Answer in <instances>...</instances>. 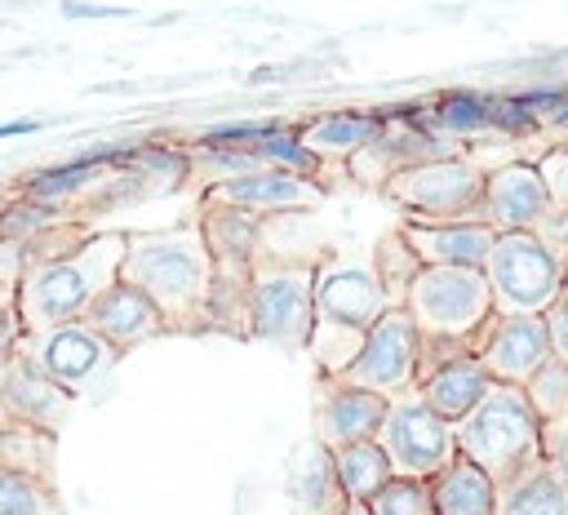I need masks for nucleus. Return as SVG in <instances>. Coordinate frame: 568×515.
Listing matches in <instances>:
<instances>
[{
    "instance_id": "1",
    "label": "nucleus",
    "mask_w": 568,
    "mask_h": 515,
    "mask_svg": "<svg viewBox=\"0 0 568 515\" xmlns=\"http://www.w3.org/2000/svg\"><path fill=\"white\" fill-rule=\"evenodd\" d=\"M120 280L138 284L160 306L169 333H213L209 324L213 253L200 218L169 231H129Z\"/></svg>"
},
{
    "instance_id": "2",
    "label": "nucleus",
    "mask_w": 568,
    "mask_h": 515,
    "mask_svg": "<svg viewBox=\"0 0 568 515\" xmlns=\"http://www.w3.org/2000/svg\"><path fill=\"white\" fill-rule=\"evenodd\" d=\"M124 244H129V231H98L62 253L31 258L22 271V284H18L22 329L31 333V329L62 324V320H80L89 311V302L111 280H120Z\"/></svg>"
},
{
    "instance_id": "3",
    "label": "nucleus",
    "mask_w": 568,
    "mask_h": 515,
    "mask_svg": "<svg viewBox=\"0 0 568 515\" xmlns=\"http://www.w3.org/2000/svg\"><path fill=\"white\" fill-rule=\"evenodd\" d=\"M386 293L382 280L373 271V258H351V253H333L320 258L315 271V329H311V355L320 364V373H342L355 351L364 346V333L373 329V320L386 311Z\"/></svg>"
},
{
    "instance_id": "4",
    "label": "nucleus",
    "mask_w": 568,
    "mask_h": 515,
    "mask_svg": "<svg viewBox=\"0 0 568 515\" xmlns=\"http://www.w3.org/2000/svg\"><path fill=\"white\" fill-rule=\"evenodd\" d=\"M541 426L546 422L537 417L528 391L515 382H493L488 395L462 422H453L457 448L470 462H479L497 484L532 457H541Z\"/></svg>"
},
{
    "instance_id": "5",
    "label": "nucleus",
    "mask_w": 568,
    "mask_h": 515,
    "mask_svg": "<svg viewBox=\"0 0 568 515\" xmlns=\"http://www.w3.org/2000/svg\"><path fill=\"white\" fill-rule=\"evenodd\" d=\"M315 271L320 258L257 253L248 280V337L302 355L315 329Z\"/></svg>"
},
{
    "instance_id": "6",
    "label": "nucleus",
    "mask_w": 568,
    "mask_h": 515,
    "mask_svg": "<svg viewBox=\"0 0 568 515\" xmlns=\"http://www.w3.org/2000/svg\"><path fill=\"white\" fill-rule=\"evenodd\" d=\"M200 226L213 253V293H209V324L231 337H248V280L257 262V226L262 213L200 200Z\"/></svg>"
},
{
    "instance_id": "7",
    "label": "nucleus",
    "mask_w": 568,
    "mask_h": 515,
    "mask_svg": "<svg viewBox=\"0 0 568 515\" xmlns=\"http://www.w3.org/2000/svg\"><path fill=\"white\" fill-rule=\"evenodd\" d=\"M564 262L537 240V231H497L493 253L484 262L488 289H493V311L501 315H541L559 284H564Z\"/></svg>"
},
{
    "instance_id": "8",
    "label": "nucleus",
    "mask_w": 568,
    "mask_h": 515,
    "mask_svg": "<svg viewBox=\"0 0 568 515\" xmlns=\"http://www.w3.org/2000/svg\"><path fill=\"white\" fill-rule=\"evenodd\" d=\"M484 173L488 169L475 155H457L453 151V155L417 160V164L390 173L382 195H390L408 218H479Z\"/></svg>"
},
{
    "instance_id": "9",
    "label": "nucleus",
    "mask_w": 568,
    "mask_h": 515,
    "mask_svg": "<svg viewBox=\"0 0 568 515\" xmlns=\"http://www.w3.org/2000/svg\"><path fill=\"white\" fill-rule=\"evenodd\" d=\"M404 306L430 337H475L493 315V289L484 266H422Z\"/></svg>"
},
{
    "instance_id": "10",
    "label": "nucleus",
    "mask_w": 568,
    "mask_h": 515,
    "mask_svg": "<svg viewBox=\"0 0 568 515\" xmlns=\"http://www.w3.org/2000/svg\"><path fill=\"white\" fill-rule=\"evenodd\" d=\"M377 444L386 448L395 475H417V479H430L435 471H444L462 453L453 422L439 417L417 386L404 391V395H390Z\"/></svg>"
},
{
    "instance_id": "11",
    "label": "nucleus",
    "mask_w": 568,
    "mask_h": 515,
    "mask_svg": "<svg viewBox=\"0 0 568 515\" xmlns=\"http://www.w3.org/2000/svg\"><path fill=\"white\" fill-rule=\"evenodd\" d=\"M417 346H422V329L413 320L408 306H386L373 329L364 333V346L355 351V360L337 373L355 386H368L377 395H404L417 386Z\"/></svg>"
},
{
    "instance_id": "12",
    "label": "nucleus",
    "mask_w": 568,
    "mask_h": 515,
    "mask_svg": "<svg viewBox=\"0 0 568 515\" xmlns=\"http://www.w3.org/2000/svg\"><path fill=\"white\" fill-rule=\"evenodd\" d=\"M13 351H22L27 360H36L71 395H80L93 377H102L120 360V351L102 333H93L84 320H62V324H49V329H31V333L18 337Z\"/></svg>"
},
{
    "instance_id": "13",
    "label": "nucleus",
    "mask_w": 568,
    "mask_h": 515,
    "mask_svg": "<svg viewBox=\"0 0 568 515\" xmlns=\"http://www.w3.org/2000/svg\"><path fill=\"white\" fill-rule=\"evenodd\" d=\"M475 355L493 373V382L524 386L532 377V368L550 355L546 315H501V311H493L475 333Z\"/></svg>"
},
{
    "instance_id": "14",
    "label": "nucleus",
    "mask_w": 568,
    "mask_h": 515,
    "mask_svg": "<svg viewBox=\"0 0 568 515\" xmlns=\"http://www.w3.org/2000/svg\"><path fill=\"white\" fill-rule=\"evenodd\" d=\"M550 186L537 169L532 155H515V160H501L484 173V204H479V218L497 231H524L532 226L537 218L550 213Z\"/></svg>"
},
{
    "instance_id": "15",
    "label": "nucleus",
    "mask_w": 568,
    "mask_h": 515,
    "mask_svg": "<svg viewBox=\"0 0 568 515\" xmlns=\"http://www.w3.org/2000/svg\"><path fill=\"white\" fill-rule=\"evenodd\" d=\"M386 395L355 386L337 373H320L315 382V440L324 448H342L355 440H377L386 417Z\"/></svg>"
},
{
    "instance_id": "16",
    "label": "nucleus",
    "mask_w": 568,
    "mask_h": 515,
    "mask_svg": "<svg viewBox=\"0 0 568 515\" xmlns=\"http://www.w3.org/2000/svg\"><path fill=\"white\" fill-rule=\"evenodd\" d=\"M71 391L62 382H53L36 360H27L22 351L4 355L0 368V408L9 422H31L40 431H62V422L71 417Z\"/></svg>"
},
{
    "instance_id": "17",
    "label": "nucleus",
    "mask_w": 568,
    "mask_h": 515,
    "mask_svg": "<svg viewBox=\"0 0 568 515\" xmlns=\"http://www.w3.org/2000/svg\"><path fill=\"white\" fill-rule=\"evenodd\" d=\"M200 200H217V204H235V209H253V213H288V209H311L324 200V182L275 169V164H257L248 173L209 182Z\"/></svg>"
},
{
    "instance_id": "18",
    "label": "nucleus",
    "mask_w": 568,
    "mask_h": 515,
    "mask_svg": "<svg viewBox=\"0 0 568 515\" xmlns=\"http://www.w3.org/2000/svg\"><path fill=\"white\" fill-rule=\"evenodd\" d=\"M80 320H84L93 333H102L120 355L133 351V346H142V342H151V337H160V333H169L160 306H155L138 284H129V280H111V284L89 302V311H84Z\"/></svg>"
},
{
    "instance_id": "19",
    "label": "nucleus",
    "mask_w": 568,
    "mask_h": 515,
    "mask_svg": "<svg viewBox=\"0 0 568 515\" xmlns=\"http://www.w3.org/2000/svg\"><path fill=\"white\" fill-rule=\"evenodd\" d=\"M399 226L426 266H484L497 240V226L479 218H408Z\"/></svg>"
},
{
    "instance_id": "20",
    "label": "nucleus",
    "mask_w": 568,
    "mask_h": 515,
    "mask_svg": "<svg viewBox=\"0 0 568 515\" xmlns=\"http://www.w3.org/2000/svg\"><path fill=\"white\" fill-rule=\"evenodd\" d=\"M284 493L293 515H342L351 506L333 466V448H324L315 435L284 457Z\"/></svg>"
},
{
    "instance_id": "21",
    "label": "nucleus",
    "mask_w": 568,
    "mask_h": 515,
    "mask_svg": "<svg viewBox=\"0 0 568 515\" xmlns=\"http://www.w3.org/2000/svg\"><path fill=\"white\" fill-rule=\"evenodd\" d=\"M493 515H568V479L541 453L497 484Z\"/></svg>"
},
{
    "instance_id": "22",
    "label": "nucleus",
    "mask_w": 568,
    "mask_h": 515,
    "mask_svg": "<svg viewBox=\"0 0 568 515\" xmlns=\"http://www.w3.org/2000/svg\"><path fill=\"white\" fill-rule=\"evenodd\" d=\"M386 107H346V111H324L302 120V138L311 151H320L328 164H346V155H355L368 138H377L386 129Z\"/></svg>"
},
{
    "instance_id": "23",
    "label": "nucleus",
    "mask_w": 568,
    "mask_h": 515,
    "mask_svg": "<svg viewBox=\"0 0 568 515\" xmlns=\"http://www.w3.org/2000/svg\"><path fill=\"white\" fill-rule=\"evenodd\" d=\"M488 386H493V373L479 364L475 351H466V355L439 364L435 373H426V377L417 382V391L426 395V404H430L439 417H448V422H462V417L488 395Z\"/></svg>"
},
{
    "instance_id": "24",
    "label": "nucleus",
    "mask_w": 568,
    "mask_h": 515,
    "mask_svg": "<svg viewBox=\"0 0 568 515\" xmlns=\"http://www.w3.org/2000/svg\"><path fill=\"white\" fill-rule=\"evenodd\" d=\"M430 497L439 515H493L497 502V479L470 462L466 453H457L444 471L430 475Z\"/></svg>"
},
{
    "instance_id": "25",
    "label": "nucleus",
    "mask_w": 568,
    "mask_h": 515,
    "mask_svg": "<svg viewBox=\"0 0 568 515\" xmlns=\"http://www.w3.org/2000/svg\"><path fill=\"white\" fill-rule=\"evenodd\" d=\"M426 120H430V129H439V133L453 138V142L484 138V133H493L488 89H466V84L439 89V93L426 98Z\"/></svg>"
},
{
    "instance_id": "26",
    "label": "nucleus",
    "mask_w": 568,
    "mask_h": 515,
    "mask_svg": "<svg viewBox=\"0 0 568 515\" xmlns=\"http://www.w3.org/2000/svg\"><path fill=\"white\" fill-rule=\"evenodd\" d=\"M333 466H337V479H342L351 502H368L395 475V466L377 440H355V444L333 448Z\"/></svg>"
},
{
    "instance_id": "27",
    "label": "nucleus",
    "mask_w": 568,
    "mask_h": 515,
    "mask_svg": "<svg viewBox=\"0 0 568 515\" xmlns=\"http://www.w3.org/2000/svg\"><path fill=\"white\" fill-rule=\"evenodd\" d=\"M422 266H426V262H422L417 249L408 244L404 226H390V231H382V235L373 240V271H377L382 293H386L390 306H404V302H408V289H413V280H417Z\"/></svg>"
},
{
    "instance_id": "28",
    "label": "nucleus",
    "mask_w": 568,
    "mask_h": 515,
    "mask_svg": "<svg viewBox=\"0 0 568 515\" xmlns=\"http://www.w3.org/2000/svg\"><path fill=\"white\" fill-rule=\"evenodd\" d=\"M257 155H262V164H275V169H288V173H302V178H315V182H324V169H328V160L306 147L302 120H284L271 138L257 142Z\"/></svg>"
},
{
    "instance_id": "29",
    "label": "nucleus",
    "mask_w": 568,
    "mask_h": 515,
    "mask_svg": "<svg viewBox=\"0 0 568 515\" xmlns=\"http://www.w3.org/2000/svg\"><path fill=\"white\" fill-rule=\"evenodd\" d=\"M0 462L18 466L27 475L49 479L53 475V431H40L31 422H4V431H0Z\"/></svg>"
},
{
    "instance_id": "30",
    "label": "nucleus",
    "mask_w": 568,
    "mask_h": 515,
    "mask_svg": "<svg viewBox=\"0 0 568 515\" xmlns=\"http://www.w3.org/2000/svg\"><path fill=\"white\" fill-rule=\"evenodd\" d=\"M53 484L0 462V515H58Z\"/></svg>"
},
{
    "instance_id": "31",
    "label": "nucleus",
    "mask_w": 568,
    "mask_h": 515,
    "mask_svg": "<svg viewBox=\"0 0 568 515\" xmlns=\"http://www.w3.org/2000/svg\"><path fill=\"white\" fill-rule=\"evenodd\" d=\"M368 511L373 515H439L430 497V479H417V475H390L368 497Z\"/></svg>"
},
{
    "instance_id": "32",
    "label": "nucleus",
    "mask_w": 568,
    "mask_h": 515,
    "mask_svg": "<svg viewBox=\"0 0 568 515\" xmlns=\"http://www.w3.org/2000/svg\"><path fill=\"white\" fill-rule=\"evenodd\" d=\"M524 391H528V400H532V408H537L541 422L564 417V413H568V364L550 351V355L532 368V377L524 382Z\"/></svg>"
},
{
    "instance_id": "33",
    "label": "nucleus",
    "mask_w": 568,
    "mask_h": 515,
    "mask_svg": "<svg viewBox=\"0 0 568 515\" xmlns=\"http://www.w3.org/2000/svg\"><path fill=\"white\" fill-rule=\"evenodd\" d=\"M532 160H537V169H541V178L550 186L555 209H568V142H550Z\"/></svg>"
},
{
    "instance_id": "34",
    "label": "nucleus",
    "mask_w": 568,
    "mask_h": 515,
    "mask_svg": "<svg viewBox=\"0 0 568 515\" xmlns=\"http://www.w3.org/2000/svg\"><path fill=\"white\" fill-rule=\"evenodd\" d=\"M541 124L559 111V107H568V80H546V84H524V89H510Z\"/></svg>"
},
{
    "instance_id": "35",
    "label": "nucleus",
    "mask_w": 568,
    "mask_h": 515,
    "mask_svg": "<svg viewBox=\"0 0 568 515\" xmlns=\"http://www.w3.org/2000/svg\"><path fill=\"white\" fill-rule=\"evenodd\" d=\"M528 231H537V240H541V244H546V249L568 266V209H555V204H550V213H546V218H537Z\"/></svg>"
},
{
    "instance_id": "36",
    "label": "nucleus",
    "mask_w": 568,
    "mask_h": 515,
    "mask_svg": "<svg viewBox=\"0 0 568 515\" xmlns=\"http://www.w3.org/2000/svg\"><path fill=\"white\" fill-rule=\"evenodd\" d=\"M58 13H62V18H75V22H98V18H133V9H124V4H98V0H58Z\"/></svg>"
},
{
    "instance_id": "37",
    "label": "nucleus",
    "mask_w": 568,
    "mask_h": 515,
    "mask_svg": "<svg viewBox=\"0 0 568 515\" xmlns=\"http://www.w3.org/2000/svg\"><path fill=\"white\" fill-rule=\"evenodd\" d=\"M541 453H546V457L559 466V475L568 479V413L541 426Z\"/></svg>"
},
{
    "instance_id": "38",
    "label": "nucleus",
    "mask_w": 568,
    "mask_h": 515,
    "mask_svg": "<svg viewBox=\"0 0 568 515\" xmlns=\"http://www.w3.org/2000/svg\"><path fill=\"white\" fill-rule=\"evenodd\" d=\"M541 315H546L550 351H555V355H559V360L568 364V302H564V297H555V302H550V306H546Z\"/></svg>"
},
{
    "instance_id": "39",
    "label": "nucleus",
    "mask_w": 568,
    "mask_h": 515,
    "mask_svg": "<svg viewBox=\"0 0 568 515\" xmlns=\"http://www.w3.org/2000/svg\"><path fill=\"white\" fill-rule=\"evenodd\" d=\"M22 333L27 329H22V315H18V297L13 293H0V360L18 346Z\"/></svg>"
},
{
    "instance_id": "40",
    "label": "nucleus",
    "mask_w": 568,
    "mask_h": 515,
    "mask_svg": "<svg viewBox=\"0 0 568 515\" xmlns=\"http://www.w3.org/2000/svg\"><path fill=\"white\" fill-rule=\"evenodd\" d=\"M44 129V120H31V115H22V120H0V142L4 138H27V133H40Z\"/></svg>"
},
{
    "instance_id": "41",
    "label": "nucleus",
    "mask_w": 568,
    "mask_h": 515,
    "mask_svg": "<svg viewBox=\"0 0 568 515\" xmlns=\"http://www.w3.org/2000/svg\"><path fill=\"white\" fill-rule=\"evenodd\" d=\"M342 515H373V511H368V502H351Z\"/></svg>"
},
{
    "instance_id": "42",
    "label": "nucleus",
    "mask_w": 568,
    "mask_h": 515,
    "mask_svg": "<svg viewBox=\"0 0 568 515\" xmlns=\"http://www.w3.org/2000/svg\"><path fill=\"white\" fill-rule=\"evenodd\" d=\"M13 195H18V191H4V186H0V213L9 209V200H13Z\"/></svg>"
}]
</instances>
